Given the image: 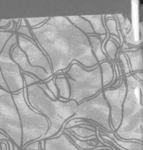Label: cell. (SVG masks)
<instances>
[{"instance_id":"9","label":"cell","mask_w":143,"mask_h":150,"mask_svg":"<svg viewBox=\"0 0 143 150\" xmlns=\"http://www.w3.org/2000/svg\"><path fill=\"white\" fill-rule=\"evenodd\" d=\"M102 91L110 108V124L114 132L119 127L122 118L123 105L127 93L125 79L121 80L117 87L104 88Z\"/></svg>"},{"instance_id":"18","label":"cell","mask_w":143,"mask_h":150,"mask_svg":"<svg viewBox=\"0 0 143 150\" xmlns=\"http://www.w3.org/2000/svg\"><path fill=\"white\" fill-rule=\"evenodd\" d=\"M55 76L47 82L44 83L42 81L37 83L39 87H40L44 93L52 100H56L58 98V91L54 82Z\"/></svg>"},{"instance_id":"21","label":"cell","mask_w":143,"mask_h":150,"mask_svg":"<svg viewBox=\"0 0 143 150\" xmlns=\"http://www.w3.org/2000/svg\"><path fill=\"white\" fill-rule=\"evenodd\" d=\"M49 17H40V18H25L26 24L30 28H34L40 26L44 23Z\"/></svg>"},{"instance_id":"1","label":"cell","mask_w":143,"mask_h":150,"mask_svg":"<svg viewBox=\"0 0 143 150\" xmlns=\"http://www.w3.org/2000/svg\"><path fill=\"white\" fill-rule=\"evenodd\" d=\"M30 29L49 60L53 76L67 70L74 61L87 69L99 64L88 36L66 16L49 17L40 26Z\"/></svg>"},{"instance_id":"6","label":"cell","mask_w":143,"mask_h":150,"mask_svg":"<svg viewBox=\"0 0 143 150\" xmlns=\"http://www.w3.org/2000/svg\"><path fill=\"white\" fill-rule=\"evenodd\" d=\"M74 119H86L93 121L95 125L97 124L107 132H113L110 121V108L102 91L79 103L75 114L69 120Z\"/></svg>"},{"instance_id":"26","label":"cell","mask_w":143,"mask_h":150,"mask_svg":"<svg viewBox=\"0 0 143 150\" xmlns=\"http://www.w3.org/2000/svg\"><path fill=\"white\" fill-rule=\"evenodd\" d=\"M0 87L2 88L4 90L7 91H9V90L8 89V86H7L5 80H4V79L2 76L1 69H0Z\"/></svg>"},{"instance_id":"14","label":"cell","mask_w":143,"mask_h":150,"mask_svg":"<svg viewBox=\"0 0 143 150\" xmlns=\"http://www.w3.org/2000/svg\"><path fill=\"white\" fill-rule=\"evenodd\" d=\"M54 82L58 91V99L64 101L69 100L70 87L65 75L62 74L56 75Z\"/></svg>"},{"instance_id":"22","label":"cell","mask_w":143,"mask_h":150,"mask_svg":"<svg viewBox=\"0 0 143 150\" xmlns=\"http://www.w3.org/2000/svg\"><path fill=\"white\" fill-rule=\"evenodd\" d=\"M16 33L17 34L20 35L25 37H26L32 40L33 42H35L34 38L30 31V29L28 26H19L16 30Z\"/></svg>"},{"instance_id":"5","label":"cell","mask_w":143,"mask_h":150,"mask_svg":"<svg viewBox=\"0 0 143 150\" xmlns=\"http://www.w3.org/2000/svg\"><path fill=\"white\" fill-rule=\"evenodd\" d=\"M12 94L19 116L22 141L23 139H29V143L38 140L49 129L50 124L47 119L30 107L26 99L25 86L23 90Z\"/></svg>"},{"instance_id":"20","label":"cell","mask_w":143,"mask_h":150,"mask_svg":"<svg viewBox=\"0 0 143 150\" xmlns=\"http://www.w3.org/2000/svg\"><path fill=\"white\" fill-rule=\"evenodd\" d=\"M104 26L106 30L110 35H113L117 37H119V33L118 32L117 28L116 21L114 18H109L106 20H104Z\"/></svg>"},{"instance_id":"23","label":"cell","mask_w":143,"mask_h":150,"mask_svg":"<svg viewBox=\"0 0 143 150\" xmlns=\"http://www.w3.org/2000/svg\"><path fill=\"white\" fill-rule=\"evenodd\" d=\"M14 32L0 31V54Z\"/></svg>"},{"instance_id":"15","label":"cell","mask_w":143,"mask_h":150,"mask_svg":"<svg viewBox=\"0 0 143 150\" xmlns=\"http://www.w3.org/2000/svg\"><path fill=\"white\" fill-rule=\"evenodd\" d=\"M82 18L87 20L91 25L95 34L97 36L106 35L107 31L104 26V15H82Z\"/></svg>"},{"instance_id":"11","label":"cell","mask_w":143,"mask_h":150,"mask_svg":"<svg viewBox=\"0 0 143 150\" xmlns=\"http://www.w3.org/2000/svg\"><path fill=\"white\" fill-rule=\"evenodd\" d=\"M11 57L23 72L34 76L40 81L47 82L51 77L44 70L40 67H33L29 62L25 53L18 46L15 45L11 50Z\"/></svg>"},{"instance_id":"28","label":"cell","mask_w":143,"mask_h":150,"mask_svg":"<svg viewBox=\"0 0 143 150\" xmlns=\"http://www.w3.org/2000/svg\"><path fill=\"white\" fill-rule=\"evenodd\" d=\"M110 38H111V39H113V40H114L116 42H117V43H118V45L120 44L121 41H120V39L118 37H117L116 36L113 35H110Z\"/></svg>"},{"instance_id":"3","label":"cell","mask_w":143,"mask_h":150,"mask_svg":"<svg viewBox=\"0 0 143 150\" xmlns=\"http://www.w3.org/2000/svg\"><path fill=\"white\" fill-rule=\"evenodd\" d=\"M127 93L123 105L121 124L114 134L123 141L142 142L143 84L133 74L125 76Z\"/></svg>"},{"instance_id":"12","label":"cell","mask_w":143,"mask_h":150,"mask_svg":"<svg viewBox=\"0 0 143 150\" xmlns=\"http://www.w3.org/2000/svg\"><path fill=\"white\" fill-rule=\"evenodd\" d=\"M125 54L131 71L135 73L143 70L142 48H138L132 51H125Z\"/></svg>"},{"instance_id":"10","label":"cell","mask_w":143,"mask_h":150,"mask_svg":"<svg viewBox=\"0 0 143 150\" xmlns=\"http://www.w3.org/2000/svg\"><path fill=\"white\" fill-rule=\"evenodd\" d=\"M17 44L25 53L29 63L33 67H40L50 76H53L49 60L43 50L30 39L17 34Z\"/></svg>"},{"instance_id":"7","label":"cell","mask_w":143,"mask_h":150,"mask_svg":"<svg viewBox=\"0 0 143 150\" xmlns=\"http://www.w3.org/2000/svg\"><path fill=\"white\" fill-rule=\"evenodd\" d=\"M17 44V33H13L0 54V69L9 92L16 93L23 90L25 83L22 71L11 57V50Z\"/></svg>"},{"instance_id":"17","label":"cell","mask_w":143,"mask_h":150,"mask_svg":"<svg viewBox=\"0 0 143 150\" xmlns=\"http://www.w3.org/2000/svg\"><path fill=\"white\" fill-rule=\"evenodd\" d=\"M66 17L75 26L87 36L95 35L90 23L82 18V16H69Z\"/></svg>"},{"instance_id":"13","label":"cell","mask_w":143,"mask_h":150,"mask_svg":"<svg viewBox=\"0 0 143 150\" xmlns=\"http://www.w3.org/2000/svg\"><path fill=\"white\" fill-rule=\"evenodd\" d=\"M102 80L103 89L110 87L116 79V72L113 64L109 61H104L99 63Z\"/></svg>"},{"instance_id":"8","label":"cell","mask_w":143,"mask_h":150,"mask_svg":"<svg viewBox=\"0 0 143 150\" xmlns=\"http://www.w3.org/2000/svg\"><path fill=\"white\" fill-rule=\"evenodd\" d=\"M0 131L12 139H21L22 138L19 116L12 94L1 87Z\"/></svg>"},{"instance_id":"4","label":"cell","mask_w":143,"mask_h":150,"mask_svg":"<svg viewBox=\"0 0 143 150\" xmlns=\"http://www.w3.org/2000/svg\"><path fill=\"white\" fill-rule=\"evenodd\" d=\"M64 73L70 87L69 100H75L78 104L93 97L103 90L99 64L87 69L74 61Z\"/></svg>"},{"instance_id":"2","label":"cell","mask_w":143,"mask_h":150,"mask_svg":"<svg viewBox=\"0 0 143 150\" xmlns=\"http://www.w3.org/2000/svg\"><path fill=\"white\" fill-rule=\"evenodd\" d=\"M27 103L30 107L47 119L50 127L46 134L34 141H41L54 137L64 131L66 123L75 114L78 104L73 100H52L37 83L26 87Z\"/></svg>"},{"instance_id":"24","label":"cell","mask_w":143,"mask_h":150,"mask_svg":"<svg viewBox=\"0 0 143 150\" xmlns=\"http://www.w3.org/2000/svg\"><path fill=\"white\" fill-rule=\"evenodd\" d=\"M22 76H23V79L24 80L25 87H27V86H29L31 84H34V83L41 82L40 80H39L34 76H32L30 74L23 72L22 71Z\"/></svg>"},{"instance_id":"27","label":"cell","mask_w":143,"mask_h":150,"mask_svg":"<svg viewBox=\"0 0 143 150\" xmlns=\"http://www.w3.org/2000/svg\"><path fill=\"white\" fill-rule=\"evenodd\" d=\"M133 74L137 80H138L139 81L142 83V81H143V72H142V71L135 72L133 73Z\"/></svg>"},{"instance_id":"25","label":"cell","mask_w":143,"mask_h":150,"mask_svg":"<svg viewBox=\"0 0 143 150\" xmlns=\"http://www.w3.org/2000/svg\"><path fill=\"white\" fill-rule=\"evenodd\" d=\"M119 59H120V60L121 61V64L123 67V70L124 71L125 74L127 75V74H130V73L131 72L130 68L129 65H128V62L127 57H126V56H125V54H124V52L120 54Z\"/></svg>"},{"instance_id":"16","label":"cell","mask_w":143,"mask_h":150,"mask_svg":"<svg viewBox=\"0 0 143 150\" xmlns=\"http://www.w3.org/2000/svg\"><path fill=\"white\" fill-rule=\"evenodd\" d=\"M88 37L91 46L93 54L98 63L99 64L104 61H107L108 57L102 50V41L101 39L98 37V36L95 35H89L88 36Z\"/></svg>"},{"instance_id":"19","label":"cell","mask_w":143,"mask_h":150,"mask_svg":"<svg viewBox=\"0 0 143 150\" xmlns=\"http://www.w3.org/2000/svg\"><path fill=\"white\" fill-rule=\"evenodd\" d=\"M118 45H119L113 39L110 38L107 39L104 44V49L108 58L112 60L116 58Z\"/></svg>"}]
</instances>
